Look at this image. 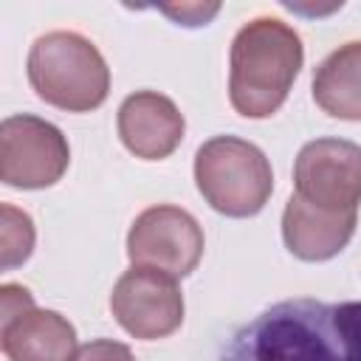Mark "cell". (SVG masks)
<instances>
[{"label": "cell", "mask_w": 361, "mask_h": 361, "mask_svg": "<svg viewBox=\"0 0 361 361\" xmlns=\"http://www.w3.org/2000/svg\"><path fill=\"white\" fill-rule=\"evenodd\" d=\"M223 361H361V302H276L228 338Z\"/></svg>", "instance_id": "obj_1"}, {"label": "cell", "mask_w": 361, "mask_h": 361, "mask_svg": "<svg viewBox=\"0 0 361 361\" xmlns=\"http://www.w3.org/2000/svg\"><path fill=\"white\" fill-rule=\"evenodd\" d=\"M305 65L302 37L279 17H254L231 39L228 102L243 118H271Z\"/></svg>", "instance_id": "obj_2"}, {"label": "cell", "mask_w": 361, "mask_h": 361, "mask_svg": "<svg viewBox=\"0 0 361 361\" xmlns=\"http://www.w3.org/2000/svg\"><path fill=\"white\" fill-rule=\"evenodd\" d=\"M25 73L31 90L65 113H90L110 93L107 59L79 31L39 34L28 48Z\"/></svg>", "instance_id": "obj_3"}, {"label": "cell", "mask_w": 361, "mask_h": 361, "mask_svg": "<svg viewBox=\"0 0 361 361\" xmlns=\"http://www.w3.org/2000/svg\"><path fill=\"white\" fill-rule=\"evenodd\" d=\"M195 186L200 197L226 217L243 220L265 209L274 192L268 155L240 135H212L195 152Z\"/></svg>", "instance_id": "obj_4"}, {"label": "cell", "mask_w": 361, "mask_h": 361, "mask_svg": "<svg viewBox=\"0 0 361 361\" xmlns=\"http://www.w3.org/2000/svg\"><path fill=\"white\" fill-rule=\"evenodd\" d=\"M71 166L65 133L34 116L14 113L0 121V180L11 189H48Z\"/></svg>", "instance_id": "obj_5"}, {"label": "cell", "mask_w": 361, "mask_h": 361, "mask_svg": "<svg viewBox=\"0 0 361 361\" xmlns=\"http://www.w3.org/2000/svg\"><path fill=\"white\" fill-rule=\"evenodd\" d=\"M206 237L192 212L155 203L147 206L127 231V257L130 265L155 268L175 279L189 276L203 259Z\"/></svg>", "instance_id": "obj_6"}, {"label": "cell", "mask_w": 361, "mask_h": 361, "mask_svg": "<svg viewBox=\"0 0 361 361\" xmlns=\"http://www.w3.org/2000/svg\"><path fill=\"white\" fill-rule=\"evenodd\" d=\"M110 313L133 338L158 341L183 324L186 305L175 276L155 268L130 265L113 285Z\"/></svg>", "instance_id": "obj_7"}, {"label": "cell", "mask_w": 361, "mask_h": 361, "mask_svg": "<svg viewBox=\"0 0 361 361\" xmlns=\"http://www.w3.org/2000/svg\"><path fill=\"white\" fill-rule=\"evenodd\" d=\"M293 195L316 209L358 212L361 144L347 138H313L293 161Z\"/></svg>", "instance_id": "obj_8"}, {"label": "cell", "mask_w": 361, "mask_h": 361, "mask_svg": "<svg viewBox=\"0 0 361 361\" xmlns=\"http://www.w3.org/2000/svg\"><path fill=\"white\" fill-rule=\"evenodd\" d=\"M121 144L141 161L169 158L186 133V118L178 104L158 90L130 93L116 113Z\"/></svg>", "instance_id": "obj_9"}, {"label": "cell", "mask_w": 361, "mask_h": 361, "mask_svg": "<svg viewBox=\"0 0 361 361\" xmlns=\"http://www.w3.org/2000/svg\"><path fill=\"white\" fill-rule=\"evenodd\" d=\"M358 226V212L316 209L290 195L282 212V243L302 262H327L347 248Z\"/></svg>", "instance_id": "obj_10"}, {"label": "cell", "mask_w": 361, "mask_h": 361, "mask_svg": "<svg viewBox=\"0 0 361 361\" xmlns=\"http://www.w3.org/2000/svg\"><path fill=\"white\" fill-rule=\"evenodd\" d=\"M0 350L8 361H71L76 327L48 307H28L0 319Z\"/></svg>", "instance_id": "obj_11"}, {"label": "cell", "mask_w": 361, "mask_h": 361, "mask_svg": "<svg viewBox=\"0 0 361 361\" xmlns=\"http://www.w3.org/2000/svg\"><path fill=\"white\" fill-rule=\"evenodd\" d=\"M313 102L341 121H361V39L330 51L313 71Z\"/></svg>", "instance_id": "obj_12"}, {"label": "cell", "mask_w": 361, "mask_h": 361, "mask_svg": "<svg viewBox=\"0 0 361 361\" xmlns=\"http://www.w3.org/2000/svg\"><path fill=\"white\" fill-rule=\"evenodd\" d=\"M37 228L28 212L17 209L14 203L0 206V268L11 271L23 265L34 254Z\"/></svg>", "instance_id": "obj_13"}, {"label": "cell", "mask_w": 361, "mask_h": 361, "mask_svg": "<svg viewBox=\"0 0 361 361\" xmlns=\"http://www.w3.org/2000/svg\"><path fill=\"white\" fill-rule=\"evenodd\" d=\"M71 361H135L133 350L116 338H93L71 355Z\"/></svg>", "instance_id": "obj_14"}, {"label": "cell", "mask_w": 361, "mask_h": 361, "mask_svg": "<svg viewBox=\"0 0 361 361\" xmlns=\"http://www.w3.org/2000/svg\"><path fill=\"white\" fill-rule=\"evenodd\" d=\"M158 11L172 17L178 25L197 28V25H209V20L220 11V3H180V6H161Z\"/></svg>", "instance_id": "obj_15"}, {"label": "cell", "mask_w": 361, "mask_h": 361, "mask_svg": "<svg viewBox=\"0 0 361 361\" xmlns=\"http://www.w3.org/2000/svg\"><path fill=\"white\" fill-rule=\"evenodd\" d=\"M34 296L25 285H17V282H6L0 288V319H8V316H17L20 310H28L34 307Z\"/></svg>", "instance_id": "obj_16"}]
</instances>
